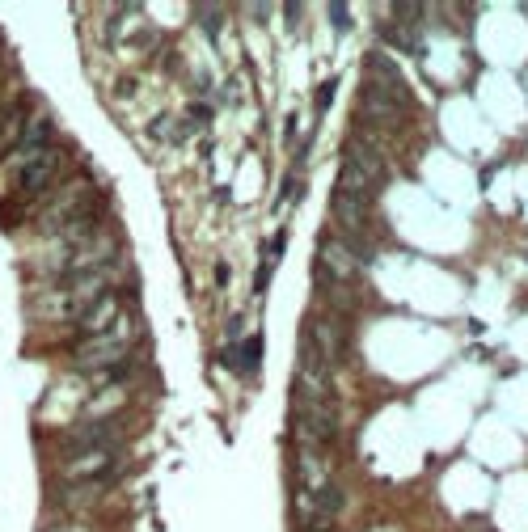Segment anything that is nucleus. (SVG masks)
<instances>
[{
  "label": "nucleus",
  "instance_id": "1",
  "mask_svg": "<svg viewBox=\"0 0 528 532\" xmlns=\"http://www.w3.org/2000/svg\"><path fill=\"white\" fill-rule=\"evenodd\" d=\"M135 334H140V326H135V313H127L110 334H97V338H85V342H76V364L85 368V372H97V376H110V372H118L131 355H135Z\"/></svg>",
  "mask_w": 528,
  "mask_h": 532
},
{
  "label": "nucleus",
  "instance_id": "2",
  "mask_svg": "<svg viewBox=\"0 0 528 532\" xmlns=\"http://www.w3.org/2000/svg\"><path fill=\"white\" fill-rule=\"evenodd\" d=\"M343 347H347L343 317L338 313H313L305 321V338H300V368L330 372L343 359Z\"/></svg>",
  "mask_w": 528,
  "mask_h": 532
},
{
  "label": "nucleus",
  "instance_id": "3",
  "mask_svg": "<svg viewBox=\"0 0 528 532\" xmlns=\"http://www.w3.org/2000/svg\"><path fill=\"white\" fill-rule=\"evenodd\" d=\"M114 262H118L114 237H110V233H93V237H85L80 245H68V254H63V262H59L55 271H59L63 279H76V275L114 271Z\"/></svg>",
  "mask_w": 528,
  "mask_h": 532
},
{
  "label": "nucleus",
  "instance_id": "4",
  "mask_svg": "<svg viewBox=\"0 0 528 532\" xmlns=\"http://www.w3.org/2000/svg\"><path fill=\"white\" fill-rule=\"evenodd\" d=\"M127 465V452L114 448H97V452H76L59 465V486H85V482H114V474Z\"/></svg>",
  "mask_w": 528,
  "mask_h": 532
},
{
  "label": "nucleus",
  "instance_id": "5",
  "mask_svg": "<svg viewBox=\"0 0 528 532\" xmlns=\"http://www.w3.org/2000/svg\"><path fill=\"white\" fill-rule=\"evenodd\" d=\"M59 165H63V148H59V144H51L47 152H38L34 161H25V165L17 169L13 194H17L21 203H34L38 194H47V190L55 186V178H59Z\"/></svg>",
  "mask_w": 528,
  "mask_h": 532
},
{
  "label": "nucleus",
  "instance_id": "6",
  "mask_svg": "<svg viewBox=\"0 0 528 532\" xmlns=\"http://www.w3.org/2000/svg\"><path fill=\"white\" fill-rule=\"evenodd\" d=\"M317 275H321V283L326 287H351L355 283V275H360V258L351 254V245H347V237H338V233H326L321 237V249H317Z\"/></svg>",
  "mask_w": 528,
  "mask_h": 532
},
{
  "label": "nucleus",
  "instance_id": "7",
  "mask_svg": "<svg viewBox=\"0 0 528 532\" xmlns=\"http://www.w3.org/2000/svg\"><path fill=\"white\" fill-rule=\"evenodd\" d=\"M127 317V309H123V300L114 296V292H106L102 300H93L80 317H76V334L80 338H97V334H110L118 321Z\"/></svg>",
  "mask_w": 528,
  "mask_h": 532
},
{
  "label": "nucleus",
  "instance_id": "8",
  "mask_svg": "<svg viewBox=\"0 0 528 532\" xmlns=\"http://www.w3.org/2000/svg\"><path fill=\"white\" fill-rule=\"evenodd\" d=\"M258 355H262V338H245V342H233V347L220 355V364L241 368V372H254V368H258Z\"/></svg>",
  "mask_w": 528,
  "mask_h": 532
},
{
  "label": "nucleus",
  "instance_id": "9",
  "mask_svg": "<svg viewBox=\"0 0 528 532\" xmlns=\"http://www.w3.org/2000/svg\"><path fill=\"white\" fill-rule=\"evenodd\" d=\"M195 131V123H186V118H156L152 123V135H161V140H186Z\"/></svg>",
  "mask_w": 528,
  "mask_h": 532
},
{
  "label": "nucleus",
  "instance_id": "10",
  "mask_svg": "<svg viewBox=\"0 0 528 532\" xmlns=\"http://www.w3.org/2000/svg\"><path fill=\"white\" fill-rule=\"evenodd\" d=\"M47 532H89L85 524H55V528H47Z\"/></svg>",
  "mask_w": 528,
  "mask_h": 532
}]
</instances>
